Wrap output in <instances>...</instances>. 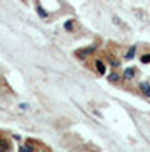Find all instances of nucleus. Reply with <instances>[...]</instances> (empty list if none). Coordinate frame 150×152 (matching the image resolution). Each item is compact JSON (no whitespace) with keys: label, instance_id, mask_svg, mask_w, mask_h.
<instances>
[{"label":"nucleus","instance_id":"f257e3e1","mask_svg":"<svg viewBox=\"0 0 150 152\" xmlns=\"http://www.w3.org/2000/svg\"><path fill=\"white\" fill-rule=\"evenodd\" d=\"M140 91L143 93V96L150 98V85L149 83H140Z\"/></svg>","mask_w":150,"mask_h":152},{"label":"nucleus","instance_id":"f03ea898","mask_svg":"<svg viewBox=\"0 0 150 152\" xmlns=\"http://www.w3.org/2000/svg\"><path fill=\"white\" fill-rule=\"evenodd\" d=\"M133 75H135V69H133V68H127V69H125V73H123L125 80H130V78H133Z\"/></svg>","mask_w":150,"mask_h":152},{"label":"nucleus","instance_id":"7ed1b4c3","mask_svg":"<svg viewBox=\"0 0 150 152\" xmlns=\"http://www.w3.org/2000/svg\"><path fill=\"white\" fill-rule=\"evenodd\" d=\"M93 51H95V49H84V51H76V56H78V58H86V54H90V53H93Z\"/></svg>","mask_w":150,"mask_h":152},{"label":"nucleus","instance_id":"20e7f679","mask_svg":"<svg viewBox=\"0 0 150 152\" xmlns=\"http://www.w3.org/2000/svg\"><path fill=\"white\" fill-rule=\"evenodd\" d=\"M95 66H96V71L100 73V75H105V64H103L101 61H96V64Z\"/></svg>","mask_w":150,"mask_h":152},{"label":"nucleus","instance_id":"39448f33","mask_svg":"<svg viewBox=\"0 0 150 152\" xmlns=\"http://www.w3.org/2000/svg\"><path fill=\"white\" fill-rule=\"evenodd\" d=\"M9 142L4 140V139H0V151H9Z\"/></svg>","mask_w":150,"mask_h":152},{"label":"nucleus","instance_id":"423d86ee","mask_svg":"<svg viewBox=\"0 0 150 152\" xmlns=\"http://www.w3.org/2000/svg\"><path fill=\"white\" fill-rule=\"evenodd\" d=\"M135 51H137V49H135V46H132V48L128 49V53H127V59H132V58H133Z\"/></svg>","mask_w":150,"mask_h":152},{"label":"nucleus","instance_id":"0eeeda50","mask_svg":"<svg viewBox=\"0 0 150 152\" xmlns=\"http://www.w3.org/2000/svg\"><path fill=\"white\" fill-rule=\"evenodd\" d=\"M108 80H110V81H113V83H117L118 80H120V76H118L117 73H111V75L108 76Z\"/></svg>","mask_w":150,"mask_h":152},{"label":"nucleus","instance_id":"6e6552de","mask_svg":"<svg viewBox=\"0 0 150 152\" xmlns=\"http://www.w3.org/2000/svg\"><path fill=\"white\" fill-rule=\"evenodd\" d=\"M64 27H66V31H73V27H74V22L68 20V22L64 24Z\"/></svg>","mask_w":150,"mask_h":152},{"label":"nucleus","instance_id":"1a4fd4ad","mask_svg":"<svg viewBox=\"0 0 150 152\" xmlns=\"http://www.w3.org/2000/svg\"><path fill=\"white\" fill-rule=\"evenodd\" d=\"M113 20H115V24H118V26H122L123 29H127V26H125V24H123L122 20H120V19H118L117 15H113Z\"/></svg>","mask_w":150,"mask_h":152},{"label":"nucleus","instance_id":"9d476101","mask_svg":"<svg viewBox=\"0 0 150 152\" xmlns=\"http://www.w3.org/2000/svg\"><path fill=\"white\" fill-rule=\"evenodd\" d=\"M142 63H150V53H147V54L142 56Z\"/></svg>","mask_w":150,"mask_h":152}]
</instances>
